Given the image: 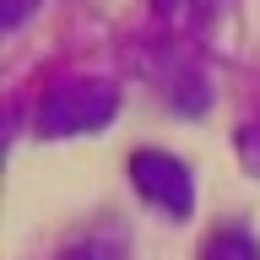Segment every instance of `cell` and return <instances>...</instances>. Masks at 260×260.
I'll return each mask as SVG.
<instances>
[{
	"label": "cell",
	"mask_w": 260,
	"mask_h": 260,
	"mask_svg": "<svg viewBox=\"0 0 260 260\" xmlns=\"http://www.w3.org/2000/svg\"><path fill=\"white\" fill-rule=\"evenodd\" d=\"M130 184H136L162 217H174V222H184L195 211V179H190V168H184L174 152H152V146L136 152V157H130Z\"/></svg>",
	"instance_id": "cell-2"
},
{
	"label": "cell",
	"mask_w": 260,
	"mask_h": 260,
	"mask_svg": "<svg viewBox=\"0 0 260 260\" xmlns=\"http://www.w3.org/2000/svg\"><path fill=\"white\" fill-rule=\"evenodd\" d=\"M60 260H130V255H125V244H119V239H109V233H92V239L71 244Z\"/></svg>",
	"instance_id": "cell-4"
},
{
	"label": "cell",
	"mask_w": 260,
	"mask_h": 260,
	"mask_svg": "<svg viewBox=\"0 0 260 260\" xmlns=\"http://www.w3.org/2000/svg\"><path fill=\"white\" fill-rule=\"evenodd\" d=\"M38 6H44V0H0V27H6V32H16L32 11H38Z\"/></svg>",
	"instance_id": "cell-5"
},
{
	"label": "cell",
	"mask_w": 260,
	"mask_h": 260,
	"mask_svg": "<svg viewBox=\"0 0 260 260\" xmlns=\"http://www.w3.org/2000/svg\"><path fill=\"white\" fill-rule=\"evenodd\" d=\"M206 260H260V244L249 239L244 228H222V233L206 244Z\"/></svg>",
	"instance_id": "cell-3"
},
{
	"label": "cell",
	"mask_w": 260,
	"mask_h": 260,
	"mask_svg": "<svg viewBox=\"0 0 260 260\" xmlns=\"http://www.w3.org/2000/svg\"><path fill=\"white\" fill-rule=\"evenodd\" d=\"M119 114V87L109 76H65L38 98V136H98Z\"/></svg>",
	"instance_id": "cell-1"
}]
</instances>
